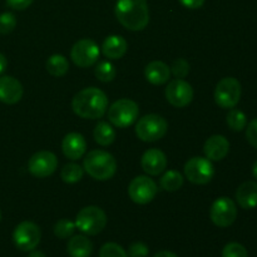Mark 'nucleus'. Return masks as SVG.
Instances as JSON below:
<instances>
[{"instance_id":"f257e3e1","label":"nucleus","mask_w":257,"mask_h":257,"mask_svg":"<svg viewBox=\"0 0 257 257\" xmlns=\"http://www.w3.org/2000/svg\"><path fill=\"white\" fill-rule=\"evenodd\" d=\"M72 108L79 117L85 119H98L107 112L108 98L105 93L98 88H84L74 95Z\"/></svg>"},{"instance_id":"f03ea898","label":"nucleus","mask_w":257,"mask_h":257,"mask_svg":"<svg viewBox=\"0 0 257 257\" xmlns=\"http://www.w3.org/2000/svg\"><path fill=\"white\" fill-rule=\"evenodd\" d=\"M114 12L118 22L132 32L143 30L150 23L147 0H118Z\"/></svg>"},{"instance_id":"7ed1b4c3","label":"nucleus","mask_w":257,"mask_h":257,"mask_svg":"<svg viewBox=\"0 0 257 257\" xmlns=\"http://www.w3.org/2000/svg\"><path fill=\"white\" fill-rule=\"evenodd\" d=\"M84 170L88 175L98 181L110 180L117 172V161L105 151H90L84 158Z\"/></svg>"},{"instance_id":"20e7f679","label":"nucleus","mask_w":257,"mask_h":257,"mask_svg":"<svg viewBox=\"0 0 257 257\" xmlns=\"http://www.w3.org/2000/svg\"><path fill=\"white\" fill-rule=\"evenodd\" d=\"M105 225H107L105 212L97 206H88L82 208L75 218V227L85 235H97L102 232Z\"/></svg>"},{"instance_id":"39448f33","label":"nucleus","mask_w":257,"mask_h":257,"mask_svg":"<svg viewBox=\"0 0 257 257\" xmlns=\"http://www.w3.org/2000/svg\"><path fill=\"white\" fill-rule=\"evenodd\" d=\"M168 123L158 114H147L138 120L136 135L143 142H156L167 133Z\"/></svg>"},{"instance_id":"423d86ee","label":"nucleus","mask_w":257,"mask_h":257,"mask_svg":"<svg viewBox=\"0 0 257 257\" xmlns=\"http://www.w3.org/2000/svg\"><path fill=\"white\" fill-rule=\"evenodd\" d=\"M140 108L131 99H119L113 103L108 109L109 122L117 128H127L137 120Z\"/></svg>"},{"instance_id":"0eeeda50","label":"nucleus","mask_w":257,"mask_h":257,"mask_svg":"<svg viewBox=\"0 0 257 257\" xmlns=\"http://www.w3.org/2000/svg\"><path fill=\"white\" fill-rule=\"evenodd\" d=\"M241 84L236 78L227 77L218 82L215 89V102L221 108L231 109L240 102Z\"/></svg>"},{"instance_id":"6e6552de","label":"nucleus","mask_w":257,"mask_h":257,"mask_svg":"<svg viewBox=\"0 0 257 257\" xmlns=\"http://www.w3.org/2000/svg\"><path fill=\"white\" fill-rule=\"evenodd\" d=\"M42 231L39 226L30 221H24L15 227L13 232V241L22 251H33L40 242Z\"/></svg>"},{"instance_id":"1a4fd4ad","label":"nucleus","mask_w":257,"mask_h":257,"mask_svg":"<svg viewBox=\"0 0 257 257\" xmlns=\"http://www.w3.org/2000/svg\"><path fill=\"white\" fill-rule=\"evenodd\" d=\"M185 175L195 185H206L212 180L215 168L208 158L193 157L186 162Z\"/></svg>"},{"instance_id":"9d476101","label":"nucleus","mask_w":257,"mask_h":257,"mask_svg":"<svg viewBox=\"0 0 257 257\" xmlns=\"http://www.w3.org/2000/svg\"><path fill=\"white\" fill-rule=\"evenodd\" d=\"M157 185L152 178L147 176H137L133 178L128 187V195L133 202L138 205L150 203L157 195Z\"/></svg>"},{"instance_id":"9b49d317","label":"nucleus","mask_w":257,"mask_h":257,"mask_svg":"<svg viewBox=\"0 0 257 257\" xmlns=\"http://www.w3.org/2000/svg\"><path fill=\"white\" fill-rule=\"evenodd\" d=\"M210 217L218 227H228L237 217V208L235 202L228 197H220L212 203Z\"/></svg>"},{"instance_id":"f8f14e48","label":"nucleus","mask_w":257,"mask_h":257,"mask_svg":"<svg viewBox=\"0 0 257 257\" xmlns=\"http://www.w3.org/2000/svg\"><path fill=\"white\" fill-rule=\"evenodd\" d=\"M99 48L92 39H82L73 45L70 58L79 68H88L95 64L99 58Z\"/></svg>"},{"instance_id":"ddd939ff","label":"nucleus","mask_w":257,"mask_h":257,"mask_svg":"<svg viewBox=\"0 0 257 257\" xmlns=\"http://www.w3.org/2000/svg\"><path fill=\"white\" fill-rule=\"evenodd\" d=\"M58 167V158L49 151H40L32 156L28 163L29 172L38 178L53 175Z\"/></svg>"},{"instance_id":"4468645a","label":"nucleus","mask_w":257,"mask_h":257,"mask_svg":"<svg viewBox=\"0 0 257 257\" xmlns=\"http://www.w3.org/2000/svg\"><path fill=\"white\" fill-rule=\"evenodd\" d=\"M166 98L173 107L183 108L192 102L193 89L183 79H175L166 88Z\"/></svg>"},{"instance_id":"2eb2a0df","label":"nucleus","mask_w":257,"mask_h":257,"mask_svg":"<svg viewBox=\"0 0 257 257\" xmlns=\"http://www.w3.org/2000/svg\"><path fill=\"white\" fill-rule=\"evenodd\" d=\"M22 83L10 75L0 77V102L7 104H15L19 102L23 97Z\"/></svg>"},{"instance_id":"dca6fc26","label":"nucleus","mask_w":257,"mask_h":257,"mask_svg":"<svg viewBox=\"0 0 257 257\" xmlns=\"http://www.w3.org/2000/svg\"><path fill=\"white\" fill-rule=\"evenodd\" d=\"M141 165L147 175L157 176L162 173L167 167V157L162 151L152 148V150L146 151L145 155L142 156Z\"/></svg>"},{"instance_id":"f3484780","label":"nucleus","mask_w":257,"mask_h":257,"mask_svg":"<svg viewBox=\"0 0 257 257\" xmlns=\"http://www.w3.org/2000/svg\"><path fill=\"white\" fill-rule=\"evenodd\" d=\"M63 153L67 158L77 161L84 156L87 151V142L80 133H68L62 142Z\"/></svg>"},{"instance_id":"a211bd4d","label":"nucleus","mask_w":257,"mask_h":257,"mask_svg":"<svg viewBox=\"0 0 257 257\" xmlns=\"http://www.w3.org/2000/svg\"><path fill=\"white\" fill-rule=\"evenodd\" d=\"M230 151V143L227 138L221 135H215L208 138L203 146L206 158L210 161H221L227 156Z\"/></svg>"},{"instance_id":"6ab92c4d","label":"nucleus","mask_w":257,"mask_h":257,"mask_svg":"<svg viewBox=\"0 0 257 257\" xmlns=\"http://www.w3.org/2000/svg\"><path fill=\"white\" fill-rule=\"evenodd\" d=\"M236 201L245 210L257 207V182H243L236 191Z\"/></svg>"},{"instance_id":"aec40b11","label":"nucleus","mask_w":257,"mask_h":257,"mask_svg":"<svg viewBox=\"0 0 257 257\" xmlns=\"http://www.w3.org/2000/svg\"><path fill=\"white\" fill-rule=\"evenodd\" d=\"M145 77L150 83L155 85H162L168 82L171 77V69L167 64L160 60L151 62L145 69Z\"/></svg>"},{"instance_id":"412c9836","label":"nucleus","mask_w":257,"mask_h":257,"mask_svg":"<svg viewBox=\"0 0 257 257\" xmlns=\"http://www.w3.org/2000/svg\"><path fill=\"white\" fill-rule=\"evenodd\" d=\"M128 44L120 35H109L103 42V54L109 59H120L127 53Z\"/></svg>"},{"instance_id":"4be33fe9","label":"nucleus","mask_w":257,"mask_h":257,"mask_svg":"<svg viewBox=\"0 0 257 257\" xmlns=\"http://www.w3.org/2000/svg\"><path fill=\"white\" fill-rule=\"evenodd\" d=\"M67 251L70 257H89L93 252V243L83 235L73 236L68 242Z\"/></svg>"},{"instance_id":"5701e85b","label":"nucleus","mask_w":257,"mask_h":257,"mask_svg":"<svg viewBox=\"0 0 257 257\" xmlns=\"http://www.w3.org/2000/svg\"><path fill=\"white\" fill-rule=\"evenodd\" d=\"M47 70L53 77H63L69 70V63L68 59L62 54H54L47 60Z\"/></svg>"},{"instance_id":"b1692460","label":"nucleus","mask_w":257,"mask_h":257,"mask_svg":"<svg viewBox=\"0 0 257 257\" xmlns=\"http://www.w3.org/2000/svg\"><path fill=\"white\" fill-rule=\"evenodd\" d=\"M94 140L100 146H109L115 140V131L107 122H98L94 128Z\"/></svg>"},{"instance_id":"393cba45","label":"nucleus","mask_w":257,"mask_h":257,"mask_svg":"<svg viewBox=\"0 0 257 257\" xmlns=\"http://www.w3.org/2000/svg\"><path fill=\"white\" fill-rule=\"evenodd\" d=\"M160 185L162 190L167 191V192H175V191H178L182 187L183 177L177 171H168L162 176Z\"/></svg>"},{"instance_id":"a878e982","label":"nucleus","mask_w":257,"mask_h":257,"mask_svg":"<svg viewBox=\"0 0 257 257\" xmlns=\"http://www.w3.org/2000/svg\"><path fill=\"white\" fill-rule=\"evenodd\" d=\"M226 120H227L228 127L235 132L245 130L246 125H247V118H246L245 113L241 112L240 109H235V108H231L227 117H226Z\"/></svg>"},{"instance_id":"bb28decb","label":"nucleus","mask_w":257,"mask_h":257,"mask_svg":"<svg viewBox=\"0 0 257 257\" xmlns=\"http://www.w3.org/2000/svg\"><path fill=\"white\" fill-rule=\"evenodd\" d=\"M83 175H84V171L77 163H68L63 167L62 173V180L64 181L65 183H75L79 182L83 178Z\"/></svg>"},{"instance_id":"cd10ccee","label":"nucleus","mask_w":257,"mask_h":257,"mask_svg":"<svg viewBox=\"0 0 257 257\" xmlns=\"http://www.w3.org/2000/svg\"><path fill=\"white\" fill-rule=\"evenodd\" d=\"M94 74H95V77H97L98 80L108 83V82H112V80L114 79L117 72H115V68L112 63L100 62L99 64L97 65V68H95Z\"/></svg>"},{"instance_id":"c85d7f7f","label":"nucleus","mask_w":257,"mask_h":257,"mask_svg":"<svg viewBox=\"0 0 257 257\" xmlns=\"http://www.w3.org/2000/svg\"><path fill=\"white\" fill-rule=\"evenodd\" d=\"M75 231V223L70 220L63 218L54 225V235L58 238H68L73 236Z\"/></svg>"},{"instance_id":"c756f323","label":"nucleus","mask_w":257,"mask_h":257,"mask_svg":"<svg viewBox=\"0 0 257 257\" xmlns=\"http://www.w3.org/2000/svg\"><path fill=\"white\" fill-rule=\"evenodd\" d=\"M99 257H128V253L118 243L107 242L100 248Z\"/></svg>"},{"instance_id":"7c9ffc66","label":"nucleus","mask_w":257,"mask_h":257,"mask_svg":"<svg viewBox=\"0 0 257 257\" xmlns=\"http://www.w3.org/2000/svg\"><path fill=\"white\" fill-rule=\"evenodd\" d=\"M17 27V18L13 13L0 14V34H9Z\"/></svg>"},{"instance_id":"2f4dec72","label":"nucleus","mask_w":257,"mask_h":257,"mask_svg":"<svg viewBox=\"0 0 257 257\" xmlns=\"http://www.w3.org/2000/svg\"><path fill=\"white\" fill-rule=\"evenodd\" d=\"M222 257H248L247 251L241 243L230 242L223 247Z\"/></svg>"},{"instance_id":"473e14b6","label":"nucleus","mask_w":257,"mask_h":257,"mask_svg":"<svg viewBox=\"0 0 257 257\" xmlns=\"http://www.w3.org/2000/svg\"><path fill=\"white\" fill-rule=\"evenodd\" d=\"M171 73L175 75L177 79H182L186 75L190 73V64H188L187 60L185 59H177L173 62L172 67L170 68Z\"/></svg>"},{"instance_id":"72a5a7b5","label":"nucleus","mask_w":257,"mask_h":257,"mask_svg":"<svg viewBox=\"0 0 257 257\" xmlns=\"http://www.w3.org/2000/svg\"><path fill=\"white\" fill-rule=\"evenodd\" d=\"M150 248L143 242H133L128 248V255L131 257H147Z\"/></svg>"},{"instance_id":"f704fd0d","label":"nucleus","mask_w":257,"mask_h":257,"mask_svg":"<svg viewBox=\"0 0 257 257\" xmlns=\"http://www.w3.org/2000/svg\"><path fill=\"white\" fill-rule=\"evenodd\" d=\"M246 138L251 146L257 148V118L251 120L248 125H246Z\"/></svg>"},{"instance_id":"c9c22d12","label":"nucleus","mask_w":257,"mask_h":257,"mask_svg":"<svg viewBox=\"0 0 257 257\" xmlns=\"http://www.w3.org/2000/svg\"><path fill=\"white\" fill-rule=\"evenodd\" d=\"M34 0H7L8 5L15 10H24L32 5Z\"/></svg>"},{"instance_id":"e433bc0d","label":"nucleus","mask_w":257,"mask_h":257,"mask_svg":"<svg viewBox=\"0 0 257 257\" xmlns=\"http://www.w3.org/2000/svg\"><path fill=\"white\" fill-rule=\"evenodd\" d=\"M180 3L188 9H198L205 4V0H180Z\"/></svg>"},{"instance_id":"4c0bfd02","label":"nucleus","mask_w":257,"mask_h":257,"mask_svg":"<svg viewBox=\"0 0 257 257\" xmlns=\"http://www.w3.org/2000/svg\"><path fill=\"white\" fill-rule=\"evenodd\" d=\"M7 67H8L7 58H5L4 54H2V53H0V74H3V73L5 72Z\"/></svg>"},{"instance_id":"58836bf2","label":"nucleus","mask_w":257,"mask_h":257,"mask_svg":"<svg viewBox=\"0 0 257 257\" xmlns=\"http://www.w3.org/2000/svg\"><path fill=\"white\" fill-rule=\"evenodd\" d=\"M153 257H178L176 253L171 252V251H161V252L156 253Z\"/></svg>"},{"instance_id":"ea45409f","label":"nucleus","mask_w":257,"mask_h":257,"mask_svg":"<svg viewBox=\"0 0 257 257\" xmlns=\"http://www.w3.org/2000/svg\"><path fill=\"white\" fill-rule=\"evenodd\" d=\"M28 257H47V256H45L42 251H32Z\"/></svg>"},{"instance_id":"a19ab883","label":"nucleus","mask_w":257,"mask_h":257,"mask_svg":"<svg viewBox=\"0 0 257 257\" xmlns=\"http://www.w3.org/2000/svg\"><path fill=\"white\" fill-rule=\"evenodd\" d=\"M252 175H253V177L257 180V161L253 163V166H252Z\"/></svg>"},{"instance_id":"79ce46f5","label":"nucleus","mask_w":257,"mask_h":257,"mask_svg":"<svg viewBox=\"0 0 257 257\" xmlns=\"http://www.w3.org/2000/svg\"><path fill=\"white\" fill-rule=\"evenodd\" d=\"M0 221H2V211H0Z\"/></svg>"}]
</instances>
